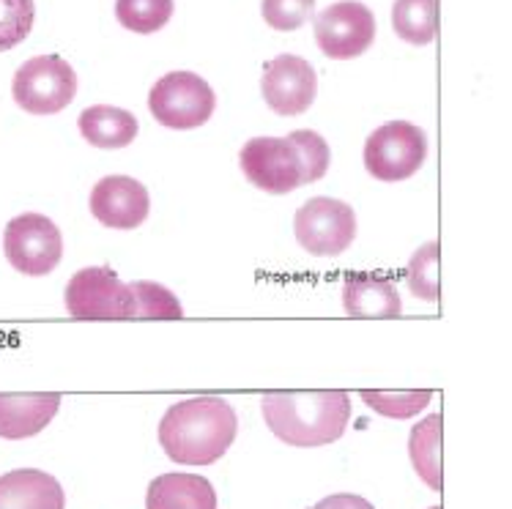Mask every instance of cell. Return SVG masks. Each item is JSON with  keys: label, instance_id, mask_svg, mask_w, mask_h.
<instances>
[{"label": "cell", "instance_id": "6da1fadb", "mask_svg": "<svg viewBox=\"0 0 512 509\" xmlns=\"http://www.w3.org/2000/svg\"><path fill=\"white\" fill-rule=\"evenodd\" d=\"M236 408L222 397H189L170 406L159 422V444L181 466H211L233 447Z\"/></svg>", "mask_w": 512, "mask_h": 509}, {"label": "cell", "instance_id": "7a4b0ae2", "mask_svg": "<svg viewBox=\"0 0 512 509\" xmlns=\"http://www.w3.org/2000/svg\"><path fill=\"white\" fill-rule=\"evenodd\" d=\"M261 408L274 436L302 449L335 444L351 422L348 392H272Z\"/></svg>", "mask_w": 512, "mask_h": 509}, {"label": "cell", "instance_id": "3957f363", "mask_svg": "<svg viewBox=\"0 0 512 509\" xmlns=\"http://www.w3.org/2000/svg\"><path fill=\"white\" fill-rule=\"evenodd\" d=\"M148 110L157 118V124L187 132L209 124L217 110V96L200 74L195 72H170L159 77L151 94H148Z\"/></svg>", "mask_w": 512, "mask_h": 509}, {"label": "cell", "instance_id": "277c9868", "mask_svg": "<svg viewBox=\"0 0 512 509\" xmlns=\"http://www.w3.org/2000/svg\"><path fill=\"white\" fill-rule=\"evenodd\" d=\"M11 96L25 113H61L77 96V74L58 55H36L17 69L11 80Z\"/></svg>", "mask_w": 512, "mask_h": 509}, {"label": "cell", "instance_id": "5b68a950", "mask_svg": "<svg viewBox=\"0 0 512 509\" xmlns=\"http://www.w3.org/2000/svg\"><path fill=\"white\" fill-rule=\"evenodd\" d=\"M365 170L378 181L398 184L417 173L428 159V135L417 124L389 121L367 137Z\"/></svg>", "mask_w": 512, "mask_h": 509}, {"label": "cell", "instance_id": "8992f818", "mask_svg": "<svg viewBox=\"0 0 512 509\" xmlns=\"http://www.w3.org/2000/svg\"><path fill=\"white\" fill-rule=\"evenodd\" d=\"M3 252L25 277H47L63 258V236L53 219L28 211L6 225Z\"/></svg>", "mask_w": 512, "mask_h": 509}, {"label": "cell", "instance_id": "52a82bcc", "mask_svg": "<svg viewBox=\"0 0 512 509\" xmlns=\"http://www.w3.org/2000/svg\"><path fill=\"white\" fill-rule=\"evenodd\" d=\"M239 165L255 189L288 195L304 184V165L291 137H252L241 146Z\"/></svg>", "mask_w": 512, "mask_h": 509}, {"label": "cell", "instance_id": "ba28073f", "mask_svg": "<svg viewBox=\"0 0 512 509\" xmlns=\"http://www.w3.org/2000/svg\"><path fill=\"white\" fill-rule=\"evenodd\" d=\"M293 233L310 255L318 258L343 255L356 239L354 208L335 198L307 200L293 217Z\"/></svg>", "mask_w": 512, "mask_h": 509}, {"label": "cell", "instance_id": "9c48e42d", "mask_svg": "<svg viewBox=\"0 0 512 509\" xmlns=\"http://www.w3.org/2000/svg\"><path fill=\"white\" fill-rule=\"evenodd\" d=\"M66 310L74 318H135L137 299L132 285L118 280L107 266H88L66 285Z\"/></svg>", "mask_w": 512, "mask_h": 509}, {"label": "cell", "instance_id": "30bf717a", "mask_svg": "<svg viewBox=\"0 0 512 509\" xmlns=\"http://www.w3.org/2000/svg\"><path fill=\"white\" fill-rule=\"evenodd\" d=\"M376 39V17L359 0H340L315 14V44L332 61H351Z\"/></svg>", "mask_w": 512, "mask_h": 509}, {"label": "cell", "instance_id": "8fae6325", "mask_svg": "<svg viewBox=\"0 0 512 509\" xmlns=\"http://www.w3.org/2000/svg\"><path fill=\"white\" fill-rule=\"evenodd\" d=\"M261 94L277 115H302L318 96V74L299 55H277L263 66Z\"/></svg>", "mask_w": 512, "mask_h": 509}, {"label": "cell", "instance_id": "7c38bea8", "mask_svg": "<svg viewBox=\"0 0 512 509\" xmlns=\"http://www.w3.org/2000/svg\"><path fill=\"white\" fill-rule=\"evenodd\" d=\"M151 198L146 184L129 176H107L91 189V214L105 228L135 230L148 219Z\"/></svg>", "mask_w": 512, "mask_h": 509}, {"label": "cell", "instance_id": "4fadbf2b", "mask_svg": "<svg viewBox=\"0 0 512 509\" xmlns=\"http://www.w3.org/2000/svg\"><path fill=\"white\" fill-rule=\"evenodd\" d=\"M61 482L39 468H17L0 477V509H63Z\"/></svg>", "mask_w": 512, "mask_h": 509}, {"label": "cell", "instance_id": "5bb4252c", "mask_svg": "<svg viewBox=\"0 0 512 509\" xmlns=\"http://www.w3.org/2000/svg\"><path fill=\"white\" fill-rule=\"evenodd\" d=\"M61 408V395H0V438L20 441L42 433Z\"/></svg>", "mask_w": 512, "mask_h": 509}, {"label": "cell", "instance_id": "9a60e30c", "mask_svg": "<svg viewBox=\"0 0 512 509\" xmlns=\"http://www.w3.org/2000/svg\"><path fill=\"white\" fill-rule=\"evenodd\" d=\"M146 509H217V490L200 474L170 471L151 479Z\"/></svg>", "mask_w": 512, "mask_h": 509}, {"label": "cell", "instance_id": "2e32d148", "mask_svg": "<svg viewBox=\"0 0 512 509\" xmlns=\"http://www.w3.org/2000/svg\"><path fill=\"white\" fill-rule=\"evenodd\" d=\"M343 310L356 318H389L403 312V302L398 288L384 277L348 274L343 285Z\"/></svg>", "mask_w": 512, "mask_h": 509}, {"label": "cell", "instance_id": "e0dca14e", "mask_svg": "<svg viewBox=\"0 0 512 509\" xmlns=\"http://www.w3.org/2000/svg\"><path fill=\"white\" fill-rule=\"evenodd\" d=\"M80 135L96 148H126L137 137V118L113 104H94L77 118Z\"/></svg>", "mask_w": 512, "mask_h": 509}, {"label": "cell", "instance_id": "ac0fdd59", "mask_svg": "<svg viewBox=\"0 0 512 509\" xmlns=\"http://www.w3.org/2000/svg\"><path fill=\"white\" fill-rule=\"evenodd\" d=\"M408 458L419 479L433 490H441V414H430L408 436Z\"/></svg>", "mask_w": 512, "mask_h": 509}, {"label": "cell", "instance_id": "d6986e66", "mask_svg": "<svg viewBox=\"0 0 512 509\" xmlns=\"http://www.w3.org/2000/svg\"><path fill=\"white\" fill-rule=\"evenodd\" d=\"M392 28L403 42L425 47L439 31V0H395Z\"/></svg>", "mask_w": 512, "mask_h": 509}, {"label": "cell", "instance_id": "ffe728a7", "mask_svg": "<svg viewBox=\"0 0 512 509\" xmlns=\"http://www.w3.org/2000/svg\"><path fill=\"white\" fill-rule=\"evenodd\" d=\"M173 9H176L173 0H115V20L126 31L148 36L168 25Z\"/></svg>", "mask_w": 512, "mask_h": 509}, {"label": "cell", "instance_id": "44dd1931", "mask_svg": "<svg viewBox=\"0 0 512 509\" xmlns=\"http://www.w3.org/2000/svg\"><path fill=\"white\" fill-rule=\"evenodd\" d=\"M408 291L414 293L422 302H439V241H428L422 244L406 269Z\"/></svg>", "mask_w": 512, "mask_h": 509}, {"label": "cell", "instance_id": "7402d4cb", "mask_svg": "<svg viewBox=\"0 0 512 509\" xmlns=\"http://www.w3.org/2000/svg\"><path fill=\"white\" fill-rule=\"evenodd\" d=\"M362 400L376 414L389 416V419H408V416H417L422 408H428V403L433 400V392L430 389H406V392L362 389Z\"/></svg>", "mask_w": 512, "mask_h": 509}, {"label": "cell", "instance_id": "603a6c76", "mask_svg": "<svg viewBox=\"0 0 512 509\" xmlns=\"http://www.w3.org/2000/svg\"><path fill=\"white\" fill-rule=\"evenodd\" d=\"M36 3L33 0H0V52L22 44L33 31Z\"/></svg>", "mask_w": 512, "mask_h": 509}, {"label": "cell", "instance_id": "cb8c5ba5", "mask_svg": "<svg viewBox=\"0 0 512 509\" xmlns=\"http://www.w3.org/2000/svg\"><path fill=\"white\" fill-rule=\"evenodd\" d=\"M132 291L137 299V315L146 318H181L184 307L176 299V293L168 291L165 285L151 280L132 282Z\"/></svg>", "mask_w": 512, "mask_h": 509}, {"label": "cell", "instance_id": "d4e9b609", "mask_svg": "<svg viewBox=\"0 0 512 509\" xmlns=\"http://www.w3.org/2000/svg\"><path fill=\"white\" fill-rule=\"evenodd\" d=\"M299 148V156H302L304 165V184H313V181H321L329 170V162H332V151H329V143L324 137L313 132V129H296L288 135Z\"/></svg>", "mask_w": 512, "mask_h": 509}, {"label": "cell", "instance_id": "484cf974", "mask_svg": "<svg viewBox=\"0 0 512 509\" xmlns=\"http://www.w3.org/2000/svg\"><path fill=\"white\" fill-rule=\"evenodd\" d=\"M313 11L315 0H263L261 3L263 20L280 33L299 31L313 17Z\"/></svg>", "mask_w": 512, "mask_h": 509}, {"label": "cell", "instance_id": "4316f807", "mask_svg": "<svg viewBox=\"0 0 512 509\" xmlns=\"http://www.w3.org/2000/svg\"><path fill=\"white\" fill-rule=\"evenodd\" d=\"M310 509H376L365 496H356V493H335V496H326Z\"/></svg>", "mask_w": 512, "mask_h": 509}, {"label": "cell", "instance_id": "83f0119b", "mask_svg": "<svg viewBox=\"0 0 512 509\" xmlns=\"http://www.w3.org/2000/svg\"><path fill=\"white\" fill-rule=\"evenodd\" d=\"M430 509H441V507H430Z\"/></svg>", "mask_w": 512, "mask_h": 509}]
</instances>
